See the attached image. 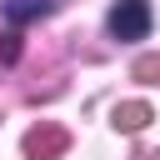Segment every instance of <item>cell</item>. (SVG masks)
Instances as JSON below:
<instances>
[{
  "instance_id": "6da1fadb",
  "label": "cell",
  "mask_w": 160,
  "mask_h": 160,
  "mask_svg": "<svg viewBox=\"0 0 160 160\" xmlns=\"http://www.w3.org/2000/svg\"><path fill=\"white\" fill-rule=\"evenodd\" d=\"M110 35L115 40H145L150 35V0H115Z\"/></svg>"
},
{
  "instance_id": "7a4b0ae2",
  "label": "cell",
  "mask_w": 160,
  "mask_h": 160,
  "mask_svg": "<svg viewBox=\"0 0 160 160\" xmlns=\"http://www.w3.org/2000/svg\"><path fill=\"white\" fill-rule=\"evenodd\" d=\"M70 140H65V130L60 125H45V130H30L25 135V155H35V160H50V155H60Z\"/></svg>"
},
{
  "instance_id": "3957f363",
  "label": "cell",
  "mask_w": 160,
  "mask_h": 160,
  "mask_svg": "<svg viewBox=\"0 0 160 160\" xmlns=\"http://www.w3.org/2000/svg\"><path fill=\"white\" fill-rule=\"evenodd\" d=\"M55 10V0H5V20L10 25H25V20H45Z\"/></svg>"
},
{
  "instance_id": "277c9868",
  "label": "cell",
  "mask_w": 160,
  "mask_h": 160,
  "mask_svg": "<svg viewBox=\"0 0 160 160\" xmlns=\"http://www.w3.org/2000/svg\"><path fill=\"white\" fill-rule=\"evenodd\" d=\"M145 120H150V105H145V100H125V105H115V125H120L125 135L145 130Z\"/></svg>"
},
{
  "instance_id": "5b68a950",
  "label": "cell",
  "mask_w": 160,
  "mask_h": 160,
  "mask_svg": "<svg viewBox=\"0 0 160 160\" xmlns=\"http://www.w3.org/2000/svg\"><path fill=\"white\" fill-rule=\"evenodd\" d=\"M135 75H140V80H160V55H145V60H135Z\"/></svg>"
}]
</instances>
